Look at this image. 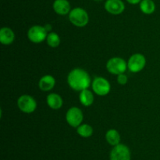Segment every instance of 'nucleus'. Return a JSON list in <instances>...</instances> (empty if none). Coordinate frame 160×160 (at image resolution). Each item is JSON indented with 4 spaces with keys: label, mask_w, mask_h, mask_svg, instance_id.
<instances>
[{
    "label": "nucleus",
    "mask_w": 160,
    "mask_h": 160,
    "mask_svg": "<svg viewBox=\"0 0 160 160\" xmlns=\"http://www.w3.org/2000/svg\"><path fill=\"white\" fill-rule=\"evenodd\" d=\"M46 101L48 107L54 110L59 109L62 106V104H63L62 97L57 93L48 94L47 96Z\"/></svg>",
    "instance_id": "4468645a"
},
{
    "label": "nucleus",
    "mask_w": 160,
    "mask_h": 160,
    "mask_svg": "<svg viewBox=\"0 0 160 160\" xmlns=\"http://www.w3.org/2000/svg\"><path fill=\"white\" fill-rule=\"evenodd\" d=\"M77 132L78 134L84 138L90 137L92 134H93V128L92 125H88V124H82L80 125L77 129Z\"/></svg>",
    "instance_id": "a211bd4d"
},
{
    "label": "nucleus",
    "mask_w": 160,
    "mask_h": 160,
    "mask_svg": "<svg viewBox=\"0 0 160 160\" xmlns=\"http://www.w3.org/2000/svg\"><path fill=\"white\" fill-rule=\"evenodd\" d=\"M128 76L124 74H120L117 75V83L120 85H125L128 83Z\"/></svg>",
    "instance_id": "aec40b11"
},
{
    "label": "nucleus",
    "mask_w": 160,
    "mask_h": 160,
    "mask_svg": "<svg viewBox=\"0 0 160 160\" xmlns=\"http://www.w3.org/2000/svg\"><path fill=\"white\" fill-rule=\"evenodd\" d=\"M146 64L145 56L142 53H134L128 61V67L131 72L137 73L143 70Z\"/></svg>",
    "instance_id": "0eeeda50"
},
{
    "label": "nucleus",
    "mask_w": 160,
    "mask_h": 160,
    "mask_svg": "<svg viewBox=\"0 0 160 160\" xmlns=\"http://www.w3.org/2000/svg\"><path fill=\"white\" fill-rule=\"evenodd\" d=\"M95 1H102V0H95Z\"/></svg>",
    "instance_id": "5701e85b"
},
{
    "label": "nucleus",
    "mask_w": 160,
    "mask_h": 160,
    "mask_svg": "<svg viewBox=\"0 0 160 160\" xmlns=\"http://www.w3.org/2000/svg\"><path fill=\"white\" fill-rule=\"evenodd\" d=\"M105 9L113 15L122 13L125 9V5L121 0H107L105 3Z\"/></svg>",
    "instance_id": "9d476101"
},
{
    "label": "nucleus",
    "mask_w": 160,
    "mask_h": 160,
    "mask_svg": "<svg viewBox=\"0 0 160 160\" xmlns=\"http://www.w3.org/2000/svg\"><path fill=\"white\" fill-rule=\"evenodd\" d=\"M110 160H131V155L129 147L123 144L114 146L109 154Z\"/></svg>",
    "instance_id": "39448f33"
},
{
    "label": "nucleus",
    "mask_w": 160,
    "mask_h": 160,
    "mask_svg": "<svg viewBox=\"0 0 160 160\" xmlns=\"http://www.w3.org/2000/svg\"><path fill=\"white\" fill-rule=\"evenodd\" d=\"M53 9L59 15H67L70 13V4L67 0H55Z\"/></svg>",
    "instance_id": "9b49d317"
},
{
    "label": "nucleus",
    "mask_w": 160,
    "mask_h": 160,
    "mask_svg": "<svg viewBox=\"0 0 160 160\" xmlns=\"http://www.w3.org/2000/svg\"><path fill=\"white\" fill-rule=\"evenodd\" d=\"M67 83L70 88L76 91H82L88 89L92 79L89 74L85 70L80 67L70 71L67 76Z\"/></svg>",
    "instance_id": "f257e3e1"
},
{
    "label": "nucleus",
    "mask_w": 160,
    "mask_h": 160,
    "mask_svg": "<svg viewBox=\"0 0 160 160\" xmlns=\"http://www.w3.org/2000/svg\"><path fill=\"white\" fill-rule=\"evenodd\" d=\"M140 9L143 13L152 14L156 10V5L152 0H142L140 3Z\"/></svg>",
    "instance_id": "f3484780"
},
{
    "label": "nucleus",
    "mask_w": 160,
    "mask_h": 160,
    "mask_svg": "<svg viewBox=\"0 0 160 160\" xmlns=\"http://www.w3.org/2000/svg\"><path fill=\"white\" fill-rule=\"evenodd\" d=\"M56 85V79L53 76L50 75H44L39 80L38 86L41 90L42 91H50L54 88Z\"/></svg>",
    "instance_id": "ddd939ff"
},
{
    "label": "nucleus",
    "mask_w": 160,
    "mask_h": 160,
    "mask_svg": "<svg viewBox=\"0 0 160 160\" xmlns=\"http://www.w3.org/2000/svg\"><path fill=\"white\" fill-rule=\"evenodd\" d=\"M128 68V64L121 57H112L107 61L106 69L113 75H119L123 74Z\"/></svg>",
    "instance_id": "7ed1b4c3"
},
{
    "label": "nucleus",
    "mask_w": 160,
    "mask_h": 160,
    "mask_svg": "<svg viewBox=\"0 0 160 160\" xmlns=\"http://www.w3.org/2000/svg\"><path fill=\"white\" fill-rule=\"evenodd\" d=\"M84 115L82 111L78 107H72L66 114V120L67 123L72 127H78L81 125Z\"/></svg>",
    "instance_id": "6e6552de"
},
{
    "label": "nucleus",
    "mask_w": 160,
    "mask_h": 160,
    "mask_svg": "<svg viewBox=\"0 0 160 160\" xmlns=\"http://www.w3.org/2000/svg\"><path fill=\"white\" fill-rule=\"evenodd\" d=\"M17 106L23 113L31 114L37 108V102L30 95H22L17 100Z\"/></svg>",
    "instance_id": "20e7f679"
},
{
    "label": "nucleus",
    "mask_w": 160,
    "mask_h": 160,
    "mask_svg": "<svg viewBox=\"0 0 160 160\" xmlns=\"http://www.w3.org/2000/svg\"><path fill=\"white\" fill-rule=\"evenodd\" d=\"M106 140L110 145L116 146L120 144V135L115 129H110L106 133Z\"/></svg>",
    "instance_id": "dca6fc26"
},
{
    "label": "nucleus",
    "mask_w": 160,
    "mask_h": 160,
    "mask_svg": "<svg viewBox=\"0 0 160 160\" xmlns=\"http://www.w3.org/2000/svg\"><path fill=\"white\" fill-rule=\"evenodd\" d=\"M69 20L75 26L82 28L88 24L89 17L86 10H84L82 8L77 7L70 12Z\"/></svg>",
    "instance_id": "f03ea898"
},
{
    "label": "nucleus",
    "mask_w": 160,
    "mask_h": 160,
    "mask_svg": "<svg viewBox=\"0 0 160 160\" xmlns=\"http://www.w3.org/2000/svg\"><path fill=\"white\" fill-rule=\"evenodd\" d=\"M47 44L52 48H56L60 44V38L56 32H49L47 36Z\"/></svg>",
    "instance_id": "6ab92c4d"
},
{
    "label": "nucleus",
    "mask_w": 160,
    "mask_h": 160,
    "mask_svg": "<svg viewBox=\"0 0 160 160\" xmlns=\"http://www.w3.org/2000/svg\"><path fill=\"white\" fill-rule=\"evenodd\" d=\"M47 36L48 32L45 30V27L40 25L32 26L28 31V39L34 43H41L47 39Z\"/></svg>",
    "instance_id": "423d86ee"
},
{
    "label": "nucleus",
    "mask_w": 160,
    "mask_h": 160,
    "mask_svg": "<svg viewBox=\"0 0 160 160\" xmlns=\"http://www.w3.org/2000/svg\"><path fill=\"white\" fill-rule=\"evenodd\" d=\"M15 39V34L11 28L4 27L0 30V42L2 45H10Z\"/></svg>",
    "instance_id": "f8f14e48"
},
{
    "label": "nucleus",
    "mask_w": 160,
    "mask_h": 160,
    "mask_svg": "<svg viewBox=\"0 0 160 160\" xmlns=\"http://www.w3.org/2000/svg\"><path fill=\"white\" fill-rule=\"evenodd\" d=\"M79 100L84 106L89 107L94 103V95L88 89H84L80 93Z\"/></svg>",
    "instance_id": "2eb2a0df"
},
{
    "label": "nucleus",
    "mask_w": 160,
    "mask_h": 160,
    "mask_svg": "<svg viewBox=\"0 0 160 160\" xmlns=\"http://www.w3.org/2000/svg\"><path fill=\"white\" fill-rule=\"evenodd\" d=\"M44 27H45V30L47 31V32H48V31H51L52 28V25H50L49 24H45Z\"/></svg>",
    "instance_id": "4be33fe9"
},
{
    "label": "nucleus",
    "mask_w": 160,
    "mask_h": 160,
    "mask_svg": "<svg viewBox=\"0 0 160 160\" xmlns=\"http://www.w3.org/2000/svg\"><path fill=\"white\" fill-rule=\"evenodd\" d=\"M127 1H128L129 3H131V4L135 5V4H138V3H141L142 0H127Z\"/></svg>",
    "instance_id": "412c9836"
},
{
    "label": "nucleus",
    "mask_w": 160,
    "mask_h": 160,
    "mask_svg": "<svg viewBox=\"0 0 160 160\" xmlns=\"http://www.w3.org/2000/svg\"><path fill=\"white\" fill-rule=\"evenodd\" d=\"M92 89L98 96H106L110 92L111 86L106 78L103 77H96L92 82Z\"/></svg>",
    "instance_id": "1a4fd4ad"
}]
</instances>
